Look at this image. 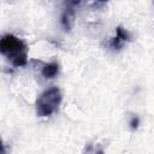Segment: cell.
I'll return each instance as SVG.
<instances>
[{"mask_svg": "<svg viewBox=\"0 0 154 154\" xmlns=\"http://www.w3.org/2000/svg\"><path fill=\"white\" fill-rule=\"evenodd\" d=\"M6 2H8V4H14V2H17L18 0H5Z\"/></svg>", "mask_w": 154, "mask_h": 154, "instance_id": "cell-9", "label": "cell"}, {"mask_svg": "<svg viewBox=\"0 0 154 154\" xmlns=\"http://www.w3.org/2000/svg\"><path fill=\"white\" fill-rule=\"evenodd\" d=\"M73 20H75L73 8H64V12H63V16H61V24H63V26L66 31L72 28Z\"/></svg>", "mask_w": 154, "mask_h": 154, "instance_id": "cell-5", "label": "cell"}, {"mask_svg": "<svg viewBox=\"0 0 154 154\" xmlns=\"http://www.w3.org/2000/svg\"><path fill=\"white\" fill-rule=\"evenodd\" d=\"M41 73L45 78H54L59 73V64L53 61L49 64H43V67L41 69Z\"/></svg>", "mask_w": 154, "mask_h": 154, "instance_id": "cell-4", "label": "cell"}, {"mask_svg": "<svg viewBox=\"0 0 154 154\" xmlns=\"http://www.w3.org/2000/svg\"><path fill=\"white\" fill-rule=\"evenodd\" d=\"M6 150H5V146H4V143H2V140H1V137H0V153H5Z\"/></svg>", "mask_w": 154, "mask_h": 154, "instance_id": "cell-7", "label": "cell"}, {"mask_svg": "<svg viewBox=\"0 0 154 154\" xmlns=\"http://www.w3.org/2000/svg\"><path fill=\"white\" fill-rule=\"evenodd\" d=\"M131 41V35L130 32L124 29L122 25L117 26L116 28V36L113 38H111L109 41V48H112L113 51H118L120 49L126 42H130Z\"/></svg>", "mask_w": 154, "mask_h": 154, "instance_id": "cell-3", "label": "cell"}, {"mask_svg": "<svg viewBox=\"0 0 154 154\" xmlns=\"http://www.w3.org/2000/svg\"><path fill=\"white\" fill-rule=\"evenodd\" d=\"M96 2H99V4H106V2H108L109 0H95Z\"/></svg>", "mask_w": 154, "mask_h": 154, "instance_id": "cell-8", "label": "cell"}, {"mask_svg": "<svg viewBox=\"0 0 154 154\" xmlns=\"http://www.w3.org/2000/svg\"><path fill=\"white\" fill-rule=\"evenodd\" d=\"M63 94L58 87H52L46 89L40 94L36 100V114L41 118H46L55 113L61 103Z\"/></svg>", "mask_w": 154, "mask_h": 154, "instance_id": "cell-2", "label": "cell"}, {"mask_svg": "<svg viewBox=\"0 0 154 154\" xmlns=\"http://www.w3.org/2000/svg\"><path fill=\"white\" fill-rule=\"evenodd\" d=\"M65 1V8H73L76 5L81 2V0H64Z\"/></svg>", "mask_w": 154, "mask_h": 154, "instance_id": "cell-6", "label": "cell"}, {"mask_svg": "<svg viewBox=\"0 0 154 154\" xmlns=\"http://www.w3.org/2000/svg\"><path fill=\"white\" fill-rule=\"evenodd\" d=\"M0 54L16 67H23L28 64L26 43L12 34L4 35L0 38Z\"/></svg>", "mask_w": 154, "mask_h": 154, "instance_id": "cell-1", "label": "cell"}]
</instances>
